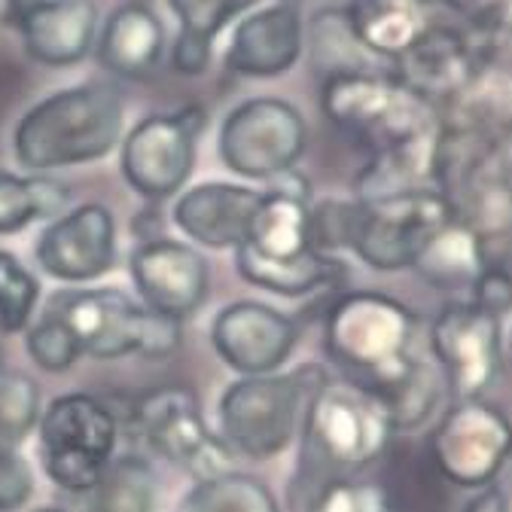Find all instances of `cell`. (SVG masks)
Returning a JSON list of instances; mask_svg holds the SVG:
<instances>
[{
	"label": "cell",
	"instance_id": "obj_13",
	"mask_svg": "<svg viewBox=\"0 0 512 512\" xmlns=\"http://www.w3.org/2000/svg\"><path fill=\"white\" fill-rule=\"evenodd\" d=\"M509 421L485 400H461L439 421L430 455L436 470L458 488H488L509 458Z\"/></svg>",
	"mask_w": 512,
	"mask_h": 512
},
{
	"label": "cell",
	"instance_id": "obj_40",
	"mask_svg": "<svg viewBox=\"0 0 512 512\" xmlns=\"http://www.w3.org/2000/svg\"><path fill=\"white\" fill-rule=\"evenodd\" d=\"M37 512H64L61 506H43V509H37Z\"/></svg>",
	"mask_w": 512,
	"mask_h": 512
},
{
	"label": "cell",
	"instance_id": "obj_41",
	"mask_svg": "<svg viewBox=\"0 0 512 512\" xmlns=\"http://www.w3.org/2000/svg\"><path fill=\"white\" fill-rule=\"evenodd\" d=\"M0 372H4V351H0Z\"/></svg>",
	"mask_w": 512,
	"mask_h": 512
},
{
	"label": "cell",
	"instance_id": "obj_6",
	"mask_svg": "<svg viewBox=\"0 0 512 512\" xmlns=\"http://www.w3.org/2000/svg\"><path fill=\"white\" fill-rule=\"evenodd\" d=\"M46 311L68 327L80 354H92L98 360H116L128 354L168 357L180 348L177 320L150 311L116 287L58 290Z\"/></svg>",
	"mask_w": 512,
	"mask_h": 512
},
{
	"label": "cell",
	"instance_id": "obj_5",
	"mask_svg": "<svg viewBox=\"0 0 512 512\" xmlns=\"http://www.w3.org/2000/svg\"><path fill=\"white\" fill-rule=\"evenodd\" d=\"M327 381V372L314 363H305L296 372L241 375L229 384L217 406L220 439L229 445V452L250 461L278 458L299 436L311 397Z\"/></svg>",
	"mask_w": 512,
	"mask_h": 512
},
{
	"label": "cell",
	"instance_id": "obj_3",
	"mask_svg": "<svg viewBox=\"0 0 512 512\" xmlns=\"http://www.w3.org/2000/svg\"><path fill=\"white\" fill-rule=\"evenodd\" d=\"M296 494L317 491L330 479H348L375 464L388 448L394 427L384 403L351 381H327L302 421ZM311 497V494H308Z\"/></svg>",
	"mask_w": 512,
	"mask_h": 512
},
{
	"label": "cell",
	"instance_id": "obj_30",
	"mask_svg": "<svg viewBox=\"0 0 512 512\" xmlns=\"http://www.w3.org/2000/svg\"><path fill=\"white\" fill-rule=\"evenodd\" d=\"M40 421V388L25 372H0V445L16 448Z\"/></svg>",
	"mask_w": 512,
	"mask_h": 512
},
{
	"label": "cell",
	"instance_id": "obj_10",
	"mask_svg": "<svg viewBox=\"0 0 512 512\" xmlns=\"http://www.w3.org/2000/svg\"><path fill=\"white\" fill-rule=\"evenodd\" d=\"M308 128L302 113L281 98H247L220 125V159L247 180H275L296 168Z\"/></svg>",
	"mask_w": 512,
	"mask_h": 512
},
{
	"label": "cell",
	"instance_id": "obj_33",
	"mask_svg": "<svg viewBox=\"0 0 512 512\" xmlns=\"http://www.w3.org/2000/svg\"><path fill=\"white\" fill-rule=\"evenodd\" d=\"M381 403H384V409H388L394 430H412L433 415V409L439 403V378L427 363H418V369L409 375V381L403 384V388H397Z\"/></svg>",
	"mask_w": 512,
	"mask_h": 512
},
{
	"label": "cell",
	"instance_id": "obj_26",
	"mask_svg": "<svg viewBox=\"0 0 512 512\" xmlns=\"http://www.w3.org/2000/svg\"><path fill=\"white\" fill-rule=\"evenodd\" d=\"M80 497L83 512H156L159 479L141 458H113L101 479Z\"/></svg>",
	"mask_w": 512,
	"mask_h": 512
},
{
	"label": "cell",
	"instance_id": "obj_28",
	"mask_svg": "<svg viewBox=\"0 0 512 512\" xmlns=\"http://www.w3.org/2000/svg\"><path fill=\"white\" fill-rule=\"evenodd\" d=\"M71 202V189L49 177L0 171V235H13L34 220L58 217Z\"/></svg>",
	"mask_w": 512,
	"mask_h": 512
},
{
	"label": "cell",
	"instance_id": "obj_14",
	"mask_svg": "<svg viewBox=\"0 0 512 512\" xmlns=\"http://www.w3.org/2000/svg\"><path fill=\"white\" fill-rule=\"evenodd\" d=\"M430 345L448 388L461 400H482L497 384L503 369L500 317L476 302H448L433 320Z\"/></svg>",
	"mask_w": 512,
	"mask_h": 512
},
{
	"label": "cell",
	"instance_id": "obj_22",
	"mask_svg": "<svg viewBox=\"0 0 512 512\" xmlns=\"http://www.w3.org/2000/svg\"><path fill=\"white\" fill-rule=\"evenodd\" d=\"M101 68L122 80H144L165 52V25L147 4H122L95 40Z\"/></svg>",
	"mask_w": 512,
	"mask_h": 512
},
{
	"label": "cell",
	"instance_id": "obj_8",
	"mask_svg": "<svg viewBox=\"0 0 512 512\" xmlns=\"http://www.w3.org/2000/svg\"><path fill=\"white\" fill-rule=\"evenodd\" d=\"M455 217V205L433 186L369 202L357 199L348 250L375 272H403L412 269L424 244Z\"/></svg>",
	"mask_w": 512,
	"mask_h": 512
},
{
	"label": "cell",
	"instance_id": "obj_17",
	"mask_svg": "<svg viewBox=\"0 0 512 512\" xmlns=\"http://www.w3.org/2000/svg\"><path fill=\"white\" fill-rule=\"evenodd\" d=\"M37 263L58 281H95L116 263V220L98 205L86 202L68 214H58L37 238Z\"/></svg>",
	"mask_w": 512,
	"mask_h": 512
},
{
	"label": "cell",
	"instance_id": "obj_24",
	"mask_svg": "<svg viewBox=\"0 0 512 512\" xmlns=\"http://www.w3.org/2000/svg\"><path fill=\"white\" fill-rule=\"evenodd\" d=\"M171 13L180 22V34L171 49V64L177 74L199 77L208 71L214 55V37L256 0H168Z\"/></svg>",
	"mask_w": 512,
	"mask_h": 512
},
{
	"label": "cell",
	"instance_id": "obj_29",
	"mask_svg": "<svg viewBox=\"0 0 512 512\" xmlns=\"http://www.w3.org/2000/svg\"><path fill=\"white\" fill-rule=\"evenodd\" d=\"M177 512H281L266 482L247 473H223L196 482L180 500Z\"/></svg>",
	"mask_w": 512,
	"mask_h": 512
},
{
	"label": "cell",
	"instance_id": "obj_23",
	"mask_svg": "<svg viewBox=\"0 0 512 512\" xmlns=\"http://www.w3.org/2000/svg\"><path fill=\"white\" fill-rule=\"evenodd\" d=\"M488 253L482 238L461 220L455 217L452 223H445L418 253V260L412 269L436 290L461 293L473 290L479 275L488 269Z\"/></svg>",
	"mask_w": 512,
	"mask_h": 512
},
{
	"label": "cell",
	"instance_id": "obj_31",
	"mask_svg": "<svg viewBox=\"0 0 512 512\" xmlns=\"http://www.w3.org/2000/svg\"><path fill=\"white\" fill-rule=\"evenodd\" d=\"M40 299L37 278L19 263V256L0 250V330L22 333L31 324L34 305Z\"/></svg>",
	"mask_w": 512,
	"mask_h": 512
},
{
	"label": "cell",
	"instance_id": "obj_27",
	"mask_svg": "<svg viewBox=\"0 0 512 512\" xmlns=\"http://www.w3.org/2000/svg\"><path fill=\"white\" fill-rule=\"evenodd\" d=\"M314 71L327 80L342 74H372V52L360 43L351 10H320L311 22Z\"/></svg>",
	"mask_w": 512,
	"mask_h": 512
},
{
	"label": "cell",
	"instance_id": "obj_12",
	"mask_svg": "<svg viewBox=\"0 0 512 512\" xmlns=\"http://www.w3.org/2000/svg\"><path fill=\"white\" fill-rule=\"evenodd\" d=\"M135 427L141 439L162 455L168 464L180 467L196 482L223 476L235 470L229 445L214 436L199 412V403L180 388H162L138 400Z\"/></svg>",
	"mask_w": 512,
	"mask_h": 512
},
{
	"label": "cell",
	"instance_id": "obj_20",
	"mask_svg": "<svg viewBox=\"0 0 512 512\" xmlns=\"http://www.w3.org/2000/svg\"><path fill=\"white\" fill-rule=\"evenodd\" d=\"M263 192L238 183H199L174 205V223L196 244L211 250H235L253 223Z\"/></svg>",
	"mask_w": 512,
	"mask_h": 512
},
{
	"label": "cell",
	"instance_id": "obj_15",
	"mask_svg": "<svg viewBox=\"0 0 512 512\" xmlns=\"http://www.w3.org/2000/svg\"><path fill=\"white\" fill-rule=\"evenodd\" d=\"M217 357L238 375L278 372L299 345V324L266 302H232L211 324Z\"/></svg>",
	"mask_w": 512,
	"mask_h": 512
},
{
	"label": "cell",
	"instance_id": "obj_32",
	"mask_svg": "<svg viewBox=\"0 0 512 512\" xmlns=\"http://www.w3.org/2000/svg\"><path fill=\"white\" fill-rule=\"evenodd\" d=\"M305 512H394V503L378 482L348 476L311 491Z\"/></svg>",
	"mask_w": 512,
	"mask_h": 512
},
{
	"label": "cell",
	"instance_id": "obj_34",
	"mask_svg": "<svg viewBox=\"0 0 512 512\" xmlns=\"http://www.w3.org/2000/svg\"><path fill=\"white\" fill-rule=\"evenodd\" d=\"M25 345H28L31 360L46 372H68L80 357V348L74 336L68 333V327L49 311H43L37 324H28Z\"/></svg>",
	"mask_w": 512,
	"mask_h": 512
},
{
	"label": "cell",
	"instance_id": "obj_1",
	"mask_svg": "<svg viewBox=\"0 0 512 512\" xmlns=\"http://www.w3.org/2000/svg\"><path fill=\"white\" fill-rule=\"evenodd\" d=\"M263 192L247 238L235 247L238 275L278 296H308L336 287L345 266L311 244V202L308 186L293 171L275 177Z\"/></svg>",
	"mask_w": 512,
	"mask_h": 512
},
{
	"label": "cell",
	"instance_id": "obj_25",
	"mask_svg": "<svg viewBox=\"0 0 512 512\" xmlns=\"http://www.w3.org/2000/svg\"><path fill=\"white\" fill-rule=\"evenodd\" d=\"M351 13L360 43L375 58L391 61H397L433 22L424 0H360Z\"/></svg>",
	"mask_w": 512,
	"mask_h": 512
},
{
	"label": "cell",
	"instance_id": "obj_16",
	"mask_svg": "<svg viewBox=\"0 0 512 512\" xmlns=\"http://www.w3.org/2000/svg\"><path fill=\"white\" fill-rule=\"evenodd\" d=\"M132 281L150 311L180 324L205 305L211 269L196 247L174 238H147L132 253Z\"/></svg>",
	"mask_w": 512,
	"mask_h": 512
},
{
	"label": "cell",
	"instance_id": "obj_2",
	"mask_svg": "<svg viewBox=\"0 0 512 512\" xmlns=\"http://www.w3.org/2000/svg\"><path fill=\"white\" fill-rule=\"evenodd\" d=\"M415 336L418 314L378 290L339 296L324 324V345L333 363L342 366L351 384L378 400L403 388L418 369Z\"/></svg>",
	"mask_w": 512,
	"mask_h": 512
},
{
	"label": "cell",
	"instance_id": "obj_7",
	"mask_svg": "<svg viewBox=\"0 0 512 512\" xmlns=\"http://www.w3.org/2000/svg\"><path fill=\"white\" fill-rule=\"evenodd\" d=\"M320 107L336 128L363 144L369 156L394 150L439 128V116L427 98L381 71L324 80Z\"/></svg>",
	"mask_w": 512,
	"mask_h": 512
},
{
	"label": "cell",
	"instance_id": "obj_35",
	"mask_svg": "<svg viewBox=\"0 0 512 512\" xmlns=\"http://www.w3.org/2000/svg\"><path fill=\"white\" fill-rule=\"evenodd\" d=\"M34 494V476L25 458L10 445H0V512L22 509Z\"/></svg>",
	"mask_w": 512,
	"mask_h": 512
},
{
	"label": "cell",
	"instance_id": "obj_38",
	"mask_svg": "<svg viewBox=\"0 0 512 512\" xmlns=\"http://www.w3.org/2000/svg\"><path fill=\"white\" fill-rule=\"evenodd\" d=\"M506 4H509V0H476V7H479L482 13H488V16L503 13V10H506Z\"/></svg>",
	"mask_w": 512,
	"mask_h": 512
},
{
	"label": "cell",
	"instance_id": "obj_11",
	"mask_svg": "<svg viewBox=\"0 0 512 512\" xmlns=\"http://www.w3.org/2000/svg\"><path fill=\"white\" fill-rule=\"evenodd\" d=\"M205 125L208 113L202 104L141 119L122 141L119 168L125 183L150 202L180 192L196 168V144Z\"/></svg>",
	"mask_w": 512,
	"mask_h": 512
},
{
	"label": "cell",
	"instance_id": "obj_37",
	"mask_svg": "<svg viewBox=\"0 0 512 512\" xmlns=\"http://www.w3.org/2000/svg\"><path fill=\"white\" fill-rule=\"evenodd\" d=\"M464 512H509V503H506V494L500 488L488 485L467 503Z\"/></svg>",
	"mask_w": 512,
	"mask_h": 512
},
{
	"label": "cell",
	"instance_id": "obj_4",
	"mask_svg": "<svg viewBox=\"0 0 512 512\" xmlns=\"http://www.w3.org/2000/svg\"><path fill=\"white\" fill-rule=\"evenodd\" d=\"M125 125V98L113 83H83L37 101L16 125V159L31 171L104 159Z\"/></svg>",
	"mask_w": 512,
	"mask_h": 512
},
{
	"label": "cell",
	"instance_id": "obj_9",
	"mask_svg": "<svg viewBox=\"0 0 512 512\" xmlns=\"http://www.w3.org/2000/svg\"><path fill=\"white\" fill-rule=\"evenodd\" d=\"M46 476L71 494H86L116 455L119 418L92 394H64L40 412Z\"/></svg>",
	"mask_w": 512,
	"mask_h": 512
},
{
	"label": "cell",
	"instance_id": "obj_39",
	"mask_svg": "<svg viewBox=\"0 0 512 512\" xmlns=\"http://www.w3.org/2000/svg\"><path fill=\"white\" fill-rule=\"evenodd\" d=\"M31 4H34V0H7V7H10L13 16H19V13H22L25 7H31Z\"/></svg>",
	"mask_w": 512,
	"mask_h": 512
},
{
	"label": "cell",
	"instance_id": "obj_21",
	"mask_svg": "<svg viewBox=\"0 0 512 512\" xmlns=\"http://www.w3.org/2000/svg\"><path fill=\"white\" fill-rule=\"evenodd\" d=\"M302 16L296 4H272L250 13L226 49V64L241 77H281L302 55Z\"/></svg>",
	"mask_w": 512,
	"mask_h": 512
},
{
	"label": "cell",
	"instance_id": "obj_19",
	"mask_svg": "<svg viewBox=\"0 0 512 512\" xmlns=\"http://www.w3.org/2000/svg\"><path fill=\"white\" fill-rule=\"evenodd\" d=\"M397 68L400 83L433 101L455 98L485 64H479V52L461 28L430 22V28L397 58Z\"/></svg>",
	"mask_w": 512,
	"mask_h": 512
},
{
	"label": "cell",
	"instance_id": "obj_18",
	"mask_svg": "<svg viewBox=\"0 0 512 512\" xmlns=\"http://www.w3.org/2000/svg\"><path fill=\"white\" fill-rule=\"evenodd\" d=\"M16 22L28 55L46 68H74L98 40L95 0H34Z\"/></svg>",
	"mask_w": 512,
	"mask_h": 512
},
{
	"label": "cell",
	"instance_id": "obj_36",
	"mask_svg": "<svg viewBox=\"0 0 512 512\" xmlns=\"http://www.w3.org/2000/svg\"><path fill=\"white\" fill-rule=\"evenodd\" d=\"M509 299H512V287H509L506 266H488L479 275V281L473 284V302L479 308L491 311L494 317H506Z\"/></svg>",
	"mask_w": 512,
	"mask_h": 512
}]
</instances>
